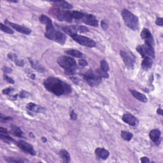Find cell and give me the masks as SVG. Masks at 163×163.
I'll list each match as a JSON object with an SVG mask.
<instances>
[{
  "label": "cell",
  "mask_w": 163,
  "mask_h": 163,
  "mask_svg": "<svg viewBox=\"0 0 163 163\" xmlns=\"http://www.w3.org/2000/svg\"><path fill=\"white\" fill-rule=\"evenodd\" d=\"M44 84L49 91L57 96L68 94L71 92L70 86L68 84L54 77L46 78Z\"/></svg>",
  "instance_id": "cell-1"
},
{
  "label": "cell",
  "mask_w": 163,
  "mask_h": 163,
  "mask_svg": "<svg viewBox=\"0 0 163 163\" xmlns=\"http://www.w3.org/2000/svg\"><path fill=\"white\" fill-rule=\"evenodd\" d=\"M58 63L65 69V73L67 75H74L77 66L75 60L68 56L62 55L58 59Z\"/></svg>",
  "instance_id": "cell-2"
},
{
  "label": "cell",
  "mask_w": 163,
  "mask_h": 163,
  "mask_svg": "<svg viewBox=\"0 0 163 163\" xmlns=\"http://www.w3.org/2000/svg\"><path fill=\"white\" fill-rule=\"evenodd\" d=\"M122 17L126 25L132 30L138 29L139 28V21L137 17L133 14H132L131 12H129L128 10L124 9L122 12Z\"/></svg>",
  "instance_id": "cell-3"
},
{
  "label": "cell",
  "mask_w": 163,
  "mask_h": 163,
  "mask_svg": "<svg viewBox=\"0 0 163 163\" xmlns=\"http://www.w3.org/2000/svg\"><path fill=\"white\" fill-rule=\"evenodd\" d=\"M137 51L141 55L143 58H155V52L153 46L145 44L144 45H139L136 47Z\"/></svg>",
  "instance_id": "cell-4"
},
{
  "label": "cell",
  "mask_w": 163,
  "mask_h": 163,
  "mask_svg": "<svg viewBox=\"0 0 163 163\" xmlns=\"http://www.w3.org/2000/svg\"><path fill=\"white\" fill-rule=\"evenodd\" d=\"M74 40L78 43L83 46H87V47H94L96 46V42L93 40L89 38L88 37H86L84 36H82L78 34H75L70 36Z\"/></svg>",
  "instance_id": "cell-5"
},
{
  "label": "cell",
  "mask_w": 163,
  "mask_h": 163,
  "mask_svg": "<svg viewBox=\"0 0 163 163\" xmlns=\"http://www.w3.org/2000/svg\"><path fill=\"white\" fill-rule=\"evenodd\" d=\"M52 14L55 15V17H57L60 21L72 22L73 17L71 12L69 11H62L59 9H55L52 10Z\"/></svg>",
  "instance_id": "cell-6"
},
{
  "label": "cell",
  "mask_w": 163,
  "mask_h": 163,
  "mask_svg": "<svg viewBox=\"0 0 163 163\" xmlns=\"http://www.w3.org/2000/svg\"><path fill=\"white\" fill-rule=\"evenodd\" d=\"M62 29L69 36H71L75 34H77L78 32L86 33L89 31V29L85 27V26H76V25L65 26V27L62 28Z\"/></svg>",
  "instance_id": "cell-7"
},
{
  "label": "cell",
  "mask_w": 163,
  "mask_h": 163,
  "mask_svg": "<svg viewBox=\"0 0 163 163\" xmlns=\"http://www.w3.org/2000/svg\"><path fill=\"white\" fill-rule=\"evenodd\" d=\"M84 79L91 87L98 85L101 82V77L93 73H88L84 75Z\"/></svg>",
  "instance_id": "cell-8"
},
{
  "label": "cell",
  "mask_w": 163,
  "mask_h": 163,
  "mask_svg": "<svg viewBox=\"0 0 163 163\" xmlns=\"http://www.w3.org/2000/svg\"><path fill=\"white\" fill-rule=\"evenodd\" d=\"M120 54H121V57L123 59V61H124L126 67L130 69L133 68L135 61V56L132 54H129V53L124 51H121V52H120Z\"/></svg>",
  "instance_id": "cell-9"
},
{
  "label": "cell",
  "mask_w": 163,
  "mask_h": 163,
  "mask_svg": "<svg viewBox=\"0 0 163 163\" xmlns=\"http://www.w3.org/2000/svg\"><path fill=\"white\" fill-rule=\"evenodd\" d=\"M16 144L23 151H24L25 152L28 153V154H31L32 155H36V152L34 148H33V147L31 144H28V143L22 140H19L17 141Z\"/></svg>",
  "instance_id": "cell-10"
},
{
  "label": "cell",
  "mask_w": 163,
  "mask_h": 163,
  "mask_svg": "<svg viewBox=\"0 0 163 163\" xmlns=\"http://www.w3.org/2000/svg\"><path fill=\"white\" fill-rule=\"evenodd\" d=\"M141 37L145 40V44L153 46L154 44V38L148 29H144L141 33Z\"/></svg>",
  "instance_id": "cell-11"
},
{
  "label": "cell",
  "mask_w": 163,
  "mask_h": 163,
  "mask_svg": "<svg viewBox=\"0 0 163 163\" xmlns=\"http://www.w3.org/2000/svg\"><path fill=\"white\" fill-rule=\"evenodd\" d=\"M5 23H6V24H8L10 26H11L12 28L15 29L16 31H17L19 33H22V34L29 35L30 33H31V29L28 28H26V27H24V26H23L19 25V24H15V23H12V22H10L8 21H6Z\"/></svg>",
  "instance_id": "cell-12"
},
{
  "label": "cell",
  "mask_w": 163,
  "mask_h": 163,
  "mask_svg": "<svg viewBox=\"0 0 163 163\" xmlns=\"http://www.w3.org/2000/svg\"><path fill=\"white\" fill-rule=\"evenodd\" d=\"M122 121L126 124H128L131 126H136L138 124V121L134 115L130 114H126L122 116Z\"/></svg>",
  "instance_id": "cell-13"
},
{
  "label": "cell",
  "mask_w": 163,
  "mask_h": 163,
  "mask_svg": "<svg viewBox=\"0 0 163 163\" xmlns=\"http://www.w3.org/2000/svg\"><path fill=\"white\" fill-rule=\"evenodd\" d=\"M82 21L85 24H88L92 26H98V20L93 15L90 14H85L84 17L82 19Z\"/></svg>",
  "instance_id": "cell-14"
},
{
  "label": "cell",
  "mask_w": 163,
  "mask_h": 163,
  "mask_svg": "<svg viewBox=\"0 0 163 163\" xmlns=\"http://www.w3.org/2000/svg\"><path fill=\"white\" fill-rule=\"evenodd\" d=\"M161 131L158 129H154L150 132L149 136L152 141H154L156 145H159L161 142Z\"/></svg>",
  "instance_id": "cell-15"
},
{
  "label": "cell",
  "mask_w": 163,
  "mask_h": 163,
  "mask_svg": "<svg viewBox=\"0 0 163 163\" xmlns=\"http://www.w3.org/2000/svg\"><path fill=\"white\" fill-rule=\"evenodd\" d=\"M95 154L99 158L102 159H106L110 155L109 152L105 148H97L95 151Z\"/></svg>",
  "instance_id": "cell-16"
},
{
  "label": "cell",
  "mask_w": 163,
  "mask_h": 163,
  "mask_svg": "<svg viewBox=\"0 0 163 163\" xmlns=\"http://www.w3.org/2000/svg\"><path fill=\"white\" fill-rule=\"evenodd\" d=\"M130 92L131 93V94L136 99H138V100H139V101L143 102V103L147 102L148 99L147 97H146L145 95L135 91V90H130Z\"/></svg>",
  "instance_id": "cell-17"
},
{
  "label": "cell",
  "mask_w": 163,
  "mask_h": 163,
  "mask_svg": "<svg viewBox=\"0 0 163 163\" xmlns=\"http://www.w3.org/2000/svg\"><path fill=\"white\" fill-rule=\"evenodd\" d=\"M66 40V35L61 31H58L54 38V42L59 43L60 44H64Z\"/></svg>",
  "instance_id": "cell-18"
},
{
  "label": "cell",
  "mask_w": 163,
  "mask_h": 163,
  "mask_svg": "<svg viewBox=\"0 0 163 163\" xmlns=\"http://www.w3.org/2000/svg\"><path fill=\"white\" fill-rule=\"evenodd\" d=\"M27 108L30 111L36 112V113H40L44 111V108L42 107V106H40L36 104L32 103L28 104Z\"/></svg>",
  "instance_id": "cell-19"
},
{
  "label": "cell",
  "mask_w": 163,
  "mask_h": 163,
  "mask_svg": "<svg viewBox=\"0 0 163 163\" xmlns=\"http://www.w3.org/2000/svg\"><path fill=\"white\" fill-rule=\"evenodd\" d=\"M65 53L66 54L74 56V57L78 58H82L84 57V55L83 54L82 52L77 51V50H75V49L67 50V51H65Z\"/></svg>",
  "instance_id": "cell-20"
},
{
  "label": "cell",
  "mask_w": 163,
  "mask_h": 163,
  "mask_svg": "<svg viewBox=\"0 0 163 163\" xmlns=\"http://www.w3.org/2000/svg\"><path fill=\"white\" fill-rule=\"evenodd\" d=\"M52 3H54L55 6H59V7H61L65 9H71L73 7L70 3H69L67 1H54L52 2Z\"/></svg>",
  "instance_id": "cell-21"
},
{
  "label": "cell",
  "mask_w": 163,
  "mask_h": 163,
  "mask_svg": "<svg viewBox=\"0 0 163 163\" xmlns=\"http://www.w3.org/2000/svg\"><path fill=\"white\" fill-rule=\"evenodd\" d=\"M152 59L150 58H144L141 62V66L144 69H148L152 66Z\"/></svg>",
  "instance_id": "cell-22"
},
{
  "label": "cell",
  "mask_w": 163,
  "mask_h": 163,
  "mask_svg": "<svg viewBox=\"0 0 163 163\" xmlns=\"http://www.w3.org/2000/svg\"><path fill=\"white\" fill-rule=\"evenodd\" d=\"M59 155L61 156V157L62 158L63 162H70L71 157L69 154L68 151H66V150H61V151L59 152Z\"/></svg>",
  "instance_id": "cell-23"
},
{
  "label": "cell",
  "mask_w": 163,
  "mask_h": 163,
  "mask_svg": "<svg viewBox=\"0 0 163 163\" xmlns=\"http://www.w3.org/2000/svg\"><path fill=\"white\" fill-rule=\"evenodd\" d=\"M30 63L31 64L32 67L34 69H35L36 70H37L38 71H39V72H44L45 71V68L40 65L37 61L30 60Z\"/></svg>",
  "instance_id": "cell-24"
},
{
  "label": "cell",
  "mask_w": 163,
  "mask_h": 163,
  "mask_svg": "<svg viewBox=\"0 0 163 163\" xmlns=\"http://www.w3.org/2000/svg\"><path fill=\"white\" fill-rule=\"evenodd\" d=\"M12 133L15 136H18V137H22L23 132L22 130L19 127L16 126H12Z\"/></svg>",
  "instance_id": "cell-25"
},
{
  "label": "cell",
  "mask_w": 163,
  "mask_h": 163,
  "mask_svg": "<svg viewBox=\"0 0 163 163\" xmlns=\"http://www.w3.org/2000/svg\"><path fill=\"white\" fill-rule=\"evenodd\" d=\"M132 136H133L132 134L129 131H122L121 132V137L126 141H130L132 138Z\"/></svg>",
  "instance_id": "cell-26"
},
{
  "label": "cell",
  "mask_w": 163,
  "mask_h": 163,
  "mask_svg": "<svg viewBox=\"0 0 163 163\" xmlns=\"http://www.w3.org/2000/svg\"><path fill=\"white\" fill-rule=\"evenodd\" d=\"M71 14L73 18H74L76 20H81L84 17L85 14L82 12H80L78 11H74L71 12Z\"/></svg>",
  "instance_id": "cell-27"
},
{
  "label": "cell",
  "mask_w": 163,
  "mask_h": 163,
  "mask_svg": "<svg viewBox=\"0 0 163 163\" xmlns=\"http://www.w3.org/2000/svg\"><path fill=\"white\" fill-rule=\"evenodd\" d=\"M0 28H1V31L6 33H8V34H13V33H14V31H13L12 29L8 27V26H6V25L2 24V23L0 24Z\"/></svg>",
  "instance_id": "cell-28"
},
{
  "label": "cell",
  "mask_w": 163,
  "mask_h": 163,
  "mask_svg": "<svg viewBox=\"0 0 163 163\" xmlns=\"http://www.w3.org/2000/svg\"><path fill=\"white\" fill-rule=\"evenodd\" d=\"M0 138L4 141L6 143H11L12 141H14V139L11 138L10 136H9L8 135H1L0 134Z\"/></svg>",
  "instance_id": "cell-29"
},
{
  "label": "cell",
  "mask_w": 163,
  "mask_h": 163,
  "mask_svg": "<svg viewBox=\"0 0 163 163\" xmlns=\"http://www.w3.org/2000/svg\"><path fill=\"white\" fill-rule=\"evenodd\" d=\"M100 64H101V69H102V70H103L106 72L108 71L109 66H108V62H106V61H105V60H101Z\"/></svg>",
  "instance_id": "cell-30"
},
{
  "label": "cell",
  "mask_w": 163,
  "mask_h": 163,
  "mask_svg": "<svg viewBox=\"0 0 163 163\" xmlns=\"http://www.w3.org/2000/svg\"><path fill=\"white\" fill-rule=\"evenodd\" d=\"M96 74L99 75L100 77H103V78H108V74L107 72H106L103 70H102L101 69H98L96 71Z\"/></svg>",
  "instance_id": "cell-31"
},
{
  "label": "cell",
  "mask_w": 163,
  "mask_h": 163,
  "mask_svg": "<svg viewBox=\"0 0 163 163\" xmlns=\"http://www.w3.org/2000/svg\"><path fill=\"white\" fill-rule=\"evenodd\" d=\"M6 161L8 162H28L27 160H24V159H15V158H7L6 159Z\"/></svg>",
  "instance_id": "cell-32"
},
{
  "label": "cell",
  "mask_w": 163,
  "mask_h": 163,
  "mask_svg": "<svg viewBox=\"0 0 163 163\" xmlns=\"http://www.w3.org/2000/svg\"><path fill=\"white\" fill-rule=\"evenodd\" d=\"M78 64H79L80 66L84 67V66H86L88 65V63H87V61H85V59H80L78 61Z\"/></svg>",
  "instance_id": "cell-33"
},
{
  "label": "cell",
  "mask_w": 163,
  "mask_h": 163,
  "mask_svg": "<svg viewBox=\"0 0 163 163\" xmlns=\"http://www.w3.org/2000/svg\"><path fill=\"white\" fill-rule=\"evenodd\" d=\"M4 79L5 80L6 82H8V83H10V84H14V80H13L12 78H11L10 77H9L8 76L6 75H4Z\"/></svg>",
  "instance_id": "cell-34"
},
{
  "label": "cell",
  "mask_w": 163,
  "mask_h": 163,
  "mask_svg": "<svg viewBox=\"0 0 163 163\" xmlns=\"http://www.w3.org/2000/svg\"><path fill=\"white\" fill-rule=\"evenodd\" d=\"M155 24L159 26H162L163 25V19L162 18H157L155 21Z\"/></svg>",
  "instance_id": "cell-35"
},
{
  "label": "cell",
  "mask_w": 163,
  "mask_h": 163,
  "mask_svg": "<svg viewBox=\"0 0 163 163\" xmlns=\"http://www.w3.org/2000/svg\"><path fill=\"white\" fill-rule=\"evenodd\" d=\"M14 91V89L12 88H7V89H5L3 91V93L4 94H8L10 93L12 91Z\"/></svg>",
  "instance_id": "cell-36"
},
{
  "label": "cell",
  "mask_w": 163,
  "mask_h": 163,
  "mask_svg": "<svg viewBox=\"0 0 163 163\" xmlns=\"http://www.w3.org/2000/svg\"><path fill=\"white\" fill-rule=\"evenodd\" d=\"M0 134H1V135H8V132L6 129H4V128L1 127V128H0Z\"/></svg>",
  "instance_id": "cell-37"
},
{
  "label": "cell",
  "mask_w": 163,
  "mask_h": 163,
  "mask_svg": "<svg viewBox=\"0 0 163 163\" xmlns=\"http://www.w3.org/2000/svg\"><path fill=\"white\" fill-rule=\"evenodd\" d=\"M101 27L104 29H106L108 28V24L107 22H106L105 20H103V21L101 22Z\"/></svg>",
  "instance_id": "cell-38"
},
{
  "label": "cell",
  "mask_w": 163,
  "mask_h": 163,
  "mask_svg": "<svg viewBox=\"0 0 163 163\" xmlns=\"http://www.w3.org/2000/svg\"><path fill=\"white\" fill-rule=\"evenodd\" d=\"M70 117H71V119H72V120H76V119H77V115L75 114V113L74 112V111H72V112H71Z\"/></svg>",
  "instance_id": "cell-39"
},
{
  "label": "cell",
  "mask_w": 163,
  "mask_h": 163,
  "mask_svg": "<svg viewBox=\"0 0 163 163\" xmlns=\"http://www.w3.org/2000/svg\"><path fill=\"white\" fill-rule=\"evenodd\" d=\"M141 162L143 163H147V162H150V160L148 159V157H141Z\"/></svg>",
  "instance_id": "cell-40"
},
{
  "label": "cell",
  "mask_w": 163,
  "mask_h": 163,
  "mask_svg": "<svg viewBox=\"0 0 163 163\" xmlns=\"http://www.w3.org/2000/svg\"><path fill=\"white\" fill-rule=\"evenodd\" d=\"M29 94L27 92H25V91H22L21 92V94H20V96H21V98H26V96H28Z\"/></svg>",
  "instance_id": "cell-41"
},
{
  "label": "cell",
  "mask_w": 163,
  "mask_h": 163,
  "mask_svg": "<svg viewBox=\"0 0 163 163\" xmlns=\"http://www.w3.org/2000/svg\"><path fill=\"white\" fill-rule=\"evenodd\" d=\"M12 119L10 117H3V116L2 115H1V121H5V122H6V121H10Z\"/></svg>",
  "instance_id": "cell-42"
},
{
  "label": "cell",
  "mask_w": 163,
  "mask_h": 163,
  "mask_svg": "<svg viewBox=\"0 0 163 163\" xmlns=\"http://www.w3.org/2000/svg\"><path fill=\"white\" fill-rule=\"evenodd\" d=\"M3 69L5 71L4 72H5V73H10V72H11V71H12L11 69H10L7 67H5Z\"/></svg>",
  "instance_id": "cell-43"
},
{
  "label": "cell",
  "mask_w": 163,
  "mask_h": 163,
  "mask_svg": "<svg viewBox=\"0 0 163 163\" xmlns=\"http://www.w3.org/2000/svg\"><path fill=\"white\" fill-rule=\"evenodd\" d=\"M162 112H163V111H162V109H158L157 110V114H159V115H162Z\"/></svg>",
  "instance_id": "cell-44"
},
{
  "label": "cell",
  "mask_w": 163,
  "mask_h": 163,
  "mask_svg": "<svg viewBox=\"0 0 163 163\" xmlns=\"http://www.w3.org/2000/svg\"><path fill=\"white\" fill-rule=\"evenodd\" d=\"M42 139H43V141H44V142L46 141V139H45V137H43V138H42Z\"/></svg>",
  "instance_id": "cell-45"
}]
</instances>
